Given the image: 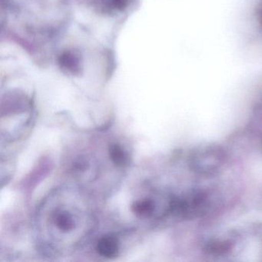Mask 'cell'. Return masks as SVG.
<instances>
[{
  "label": "cell",
  "instance_id": "cell-1",
  "mask_svg": "<svg viewBox=\"0 0 262 262\" xmlns=\"http://www.w3.org/2000/svg\"><path fill=\"white\" fill-rule=\"evenodd\" d=\"M225 160L226 155L221 147L208 145L193 151L188 163L190 168L198 174H211L222 168Z\"/></svg>",
  "mask_w": 262,
  "mask_h": 262
},
{
  "label": "cell",
  "instance_id": "cell-2",
  "mask_svg": "<svg viewBox=\"0 0 262 262\" xmlns=\"http://www.w3.org/2000/svg\"><path fill=\"white\" fill-rule=\"evenodd\" d=\"M59 65L63 73L78 76L82 70V57L77 51L67 50L59 56Z\"/></svg>",
  "mask_w": 262,
  "mask_h": 262
},
{
  "label": "cell",
  "instance_id": "cell-3",
  "mask_svg": "<svg viewBox=\"0 0 262 262\" xmlns=\"http://www.w3.org/2000/svg\"><path fill=\"white\" fill-rule=\"evenodd\" d=\"M98 254L106 258L116 257L119 251V242L113 234H107L99 239L96 245Z\"/></svg>",
  "mask_w": 262,
  "mask_h": 262
},
{
  "label": "cell",
  "instance_id": "cell-4",
  "mask_svg": "<svg viewBox=\"0 0 262 262\" xmlns=\"http://www.w3.org/2000/svg\"><path fill=\"white\" fill-rule=\"evenodd\" d=\"M53 224L58 231L62 234H68L76 228V219L68 210H59L53 215Z\"/></svg>",
  "mask_w": 262,
  "mask_h": 262
},
{
  "label": "cell",
  "instance_id": "cell-5",
  "mask_svg": "<svg viewBox=\"0 0 262 262\" xmlns=\"http://www.w3.org/2000/svg\"><path fill=\"white\" fill-rule=\"evenodd\" d=\"M132 211L139 219H148L156 211V202L151 199H139L135 201L131 207Z\"/></svg>",
  "mask_w": 262,
  "mask_h": 262
},
{
  "label": "cell",
  "instance_id": "cell-6",
  "mask_svg": "<svg viewBox=\"0 0 262 262\" xmlns=\"http://www.w3.org/2000/svg\"><path fill=\"white\" fill-rule=\"evenodd\" d=\"M134 0H97L99 12L103 13H117L126 10Z\"/></svg>",
  "mask_w": 262,
  "mask_h": 262
},
{
  "label": "cell",
  "instance_id": "cell-7",
  "mask_svg": "<svg viewBox=\"0 0 262 262\" xmlns=\"http://www.w3.org/2000/svg\"><path fill=\"white\" fill-rule=\"evenodd\" d=\"M108 156L116 167H124L128 165L129 159L128 153L122 145L117 142H113L108 147Z\"/></svg>",
  "mask_w": 262,
  "mask_h": 262
},
{
  "label": "cell",
  "instance_id": "cell-8",
  "mask_svg": "<svg viewBox=\"0 0 262 262\" xmlns=\"http://www.w3.org/2000/svg\"><path fill=\"white\" fill-rule=\"evenodd\" d=\"M232 248V245L228 241H211L205 247L207 254L211 255H222L229 252Z\"/></svg>",
  "mask_w": 262,
  "mask_h": 262
},
{
  "label": "cell",
  "instance_id": "cell-9",
  "mask_svg": "<svg viewBox=\"0 0 262 262\" xmlns=\"http://www.w3.org/2000/svg\"><path fill=\"white\" fill-rule=\"evenodd\" d=\"M261 19H262V15H261Z\"/></svg>",
  "mask_w": 262,
  "mask_h": 262
}]
</instances>
